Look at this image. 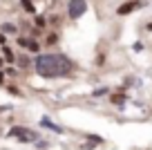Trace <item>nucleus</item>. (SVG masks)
I'll use <instances>...</instances> for the list:
<instances>
[{
  "instance_id": "nucleus-16",
  "label": "nucleus",
  "mask_w": 152,
  "mask_h": 150,
  "mask_svg": "<svg viewBox=\"0 0 152 150\" xmlns=\"http://www.w3.org/2000/svg\"><path fill=\"white\" fill-rule=\"evenodd\" d=\"M56 40H58L56 34H49V36H47V43H49V45H52V43H56Z\"/></svg>"
},
{
  "instance_id": "nucleus-13",
  "label": "nucleus",
  "mask_w": 152,
  "mask_h": 150,
  "mask_svg": "<svg viewBox=\"0 0 152 150\" xmlns=\"http://www.w3.org/2000/svg\"><path fill=\"white\" fill-rule=\"evenodd\" d=\"M29 43H31V38H18V45L25 49H29Z\"/></svg>"
},
{
  "instance_id": "nucleus-15",
  "label": "nucleus",
  "mask_w": 152,
  "mask_h": 150,
  "mask_svg": "<svg viewBox=\"0 0 152 150\" xmlns=\"http://www.w3.org/2000/svg\"><path fill=\"white\" fill-rule=\"evenodd\" d=\"M36 25H38V27H45V18H43V16H36Z\"/></svg>"
},
{
  "instance_id": "nucleus-9",
  "label": "nucleus",
  "mask_w": 152,
  "mask_h": 150,
  "mask_svg": "<svg viewBox=\"0 0 152 150\" xmlns=\"http://www.w3.org/2000/svg\"><path fill=\"white\" fill-rule=\"evenodd\" d=\"M23 9L27 11V14H36V7H34L29 0H23Z\"/></svg>"
},
{
  "instance_id": "nucleus-4",
  "label": "nucleus",
  "mask_w": 152,
  "mask_h": 150,
  "mask_svg": "<svg viewBox=\"0 0 152 150\" xmlns=\"http://www.w3.org/2000/svg\"><path fill=\"white\" fill-rule=\"evenodd\" d=\"M139 7H141V0H128V2H121L119 5L116 14L119 16H128V14H132L134 9H139Z\"/></svg>"
},
{
  "instance_id": "nucleus-1",
  "label": "nucleus",
  "mask_w": 152,
  "mask_h": 150,
  "mask_svg": "<svg viewBox=\"0 0 152 150\" xmlns=\"http://www.w3.org/2000/svg\"><path fill=\"white\" fill-rule=\"evenodd\" d=\"M34 70L43 79H63L72 74L74 63L65 54H38L34 61Z\"/></svg>"
},
{
  "instance_id": "nucleus-2",
  "label": "nucleus",
  "mask_w": 152,
  "mask_h": 150,
  "mask_svg": "<svg viewBox=\"0 0 152 150\" xmlns=\"http://www.w3.org/2000/svg\"><path fill=\"white\" fill-rule=\"evenodd\" d=\"M85 11H87V2L85 0H67V16H69L72 20L81 18Z\"/></svg>"
},
{
  "instance_id": "nucleus-3",
  "label": "nucleus",
  "mask_w": 152,
  "mask_h": 150,
  "mask_svg": "<svg viewBox=\"0 0 152 150\" xmlns=\"http://www.w3.org/2000/svg\"><path fill=\"white\" fill-rule=\"evenodd\" d=\"M9 137H16V139H20V141H36L38 139V132H34V130H29V128H23V126H14L9 130Z\"/></svg>"
},
{
  "instance_id": "nucleus-14",
  "label": "nucleus",
  "mask_w": 152,
  "mask_h": 150,
  "mask_svg": "<svg viewBox=\"0 0 152 150\" xmlns=\"http://www.w3.org/2000/svg\"><path fill=\"white\" fill-rule=\"evenodd\" d=\"M110 90L107 88H99V90H94V92H92V96H103V94H107Z\"/></svg>"
},
{
  "instance_id": "nucleus-8",
  "label": "nucleus",
  "mask_w": 152,
  "mask_h": 150,
  "mask_svg": "<svg viewBox=\"0 0 152 150\" xmlns=\"http://www.w3.org/2000/svg\"><path fill=\"white\" fill-rule=\"evenodd\" d=\"M85 139L87 141H92V143H94V146H101V143H103V137H99V135H85Z\"/></svg>"
},
{
  "instance_id": "nucleus-18",
  "label": "nucleus",
  "mask_w": 152,
  "mask_h": 150,
  "mask_svg": "<svg viewBox=\"0 0 152 150\" xmlns=\"http://www.w3.org/2000/svg\"><path fill=\"white\" fill-rule=\"evenodd\" d=\"M145 29H148V32H152V23H148V25H145Z\"/></svg>"
},
{
  "instance_id": "nucleus-7",
  "label": "nucleus",
  "mask_w": 152,
  "mask_h": 150,
  "mask_svg": "<svg viewBox=\"0 0 152 150\" xmlns=\"http://www.w3.org/2000/svg\"><path fill=\"white\" fill-rule=\"evenodd\" d=\"M2 54H5V58H7V63H16V56H14V52H11L9 47H2Z\"/></svg>"
},
{
  "instance_id": "nucleus-5",
  "label": "nucleus",
  "mask_w": 152,
  "mask_h": 150,
  "mask_svg": "<svg viewBox=\"0 0 152 150\" xmlns=\"http://www.w3.org/2000/svg\"><path fill=\"white\" fill-rule=\"evenodd\" d=\"M125 101H128V96H125V92H114L112 96H110V103L112 105H119V108H123Z\"/></svg>"
},
{
  "instance_id": "nucleus-19",
  "label": "nucleus",
  "mask_w": 152,
  "mask_h": 150,
  "mask_svg": "<svg viewBox=\"0 0 152 150\" xmlns=\"http://www.w3.org/2000/svg\"><path fill=\"white\" fill-rule=\"evenodd\" d=\"M0 67H2V61H0Z\"/></svg>"
},
{
  "instance_id": "nucleus-10",
  "label": "nucleus",
  "mask_w": 152,
  "mask_h": 150,
  "mask_svg": "<svg viewBox=\"0 0 152 150\" xmlns=\"http://www.w3.org/2000/svg\"><path fill=\"white\" fill-rule=\"evenodd\" d=\"M2 32L5 34H16V25L14 23H5L2 25Z\"/></svg>"
},
{
  "instance_id": "nucleus-11",
  "label": "nucleus",
  "mask_w": 152,
  "mask_h": 150,
  "mask_svg": "<svg viewBox=\"0 0 152 150\" xmlns=\"http://www.w3.org/2000/svg\"><path fill=\"white\" fill-rule=\"evenodd\" d=\"M18 65H20V67H29V65H31V61H29L27 56H20V58H18Z\"/></svg>"
},
{
  "instance_id": "nucleus-6",
  "label": "nucleus",
  "mask_w": 152,
  "mask_h": 150,
  "mask_svg": "<svg viewBox=\"0 0 152 150\" xmlns=\"http://www.w3.org/2000/svg\"><path fill=\"white\" fill-rule=\"evenodd\" d=\"M40 126H43V128H47V130H54L56 135H63V128H61V126H56L54 121H49L47 117H43V119H40Z\"/></svg>"
},
{
  "instance_id": "nucleus-17",
  "label": "nucleus",
  "mask_w": 152,
  "mask_h": 150,
  "mask_svg": "<svg viewBox=\"0 0 152 150\" xmlns=\"http://www.w3.org/2000/svg\"><path fill=\"white\" fill-rule=\"evenodd\" d=\"M132 49H134V52H141V49H143V43H134Z\"/></svg>"
},
{
  "instance_id": "nucleus-12",
  "label": "nucleus",
  "mask_w": 152,
  "mask_h": 150,
  "mask_svg": "<svg viewBox=\"0 0 152 150\" xmlns=\"http://www.w3.org/2000/svg\"><path fill=\"white\" fill-rule=\"evenodd\" d=\"M29 52H34V54H38V52H40V45H38V43H36V40H31V43H29Z\"/></svg>"
}]
</instances>
